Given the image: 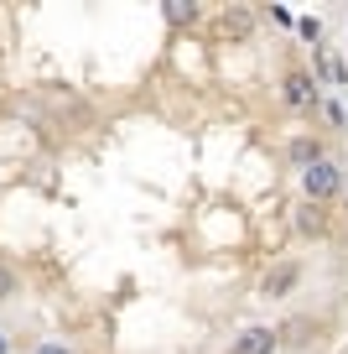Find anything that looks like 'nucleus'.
I'll return each instance as SVG.
<instances>
[{
	"label": "nucleus",
	"instance_id": "nucleus-1",
	"mask_svg": "<svg viewBox=\"0 0 348 354\" xmlns=\"http://www.w3.org/2000/svg\"><path fill=\"white\" fill-rule=\"evenodd\" d=\"M322 100H327V94H322V84H317L312 68L291 63V68L281 73V104H286L291 115H317V110H322Z\"/></svg>",
	"mask_w": 348,
	"mask_h": 354
},
{
	"label": "nucleus",
	"instance_id": "nucleus-2",
	"mask_svg": "<svg viewBox=\"0 0 348 354\" xmlns=\"http://www.w3.org/2000/svg\"><path fill=\"white\" fill-rule=\"evenodd\" d=\"M296 183H302V198H307V203H322V209H327V203L348 188V172H343V162H338V156H322V162L307 167Z\"/></svg>",
	"mask_w": 348,
	"mask_h": 354
},
{
	"label": "nucleus",
	"instance_id": "nucleus-3",
	"mask_svg": "<svg viewBox=\"0 0 348 354\" xmlns=\"http://www.w3.org/2000/svg\"><path fill=\"white\" fill-rule=\"evenodd\" d=\"M312 73H317V84H322V88L348 94V57H343V47L317 42V47H312Z\"/></svg>",
	"mask_w": 348,
	"mask_h": 354
},
{
	"label": "nucleus",
	"instance_id": "nucleus-4",
	"mask_svg": "<svg viewBox=\"0 0 348 354\" xmlns=\"http://www.w3.org/2000/svg\"><path fill=\"white\" fill-rule=\"evenodd\" d=\"M296 287H302V261H276L271 271H265V281H260V297L265 302H286Z\"/></svg>",
	"mask_w": 348,
	"mask_h": 354
},
{
	"label": "nucleus",
	"instance_id": "nucleus-5",
	"mask_svg": "<svg viewBox=\"0 0 348 354\" xmlns=\"http://www.w3.org/2000/svg\"><path fill=\"white\" fill-rule=\"evenodd\" d=\"M276 349H281V333H276L271 323H250V328H240L229 339L224 354H276Z\"/></svg>",
	"mask_w": 348,
	"mask_h": 354
},
{
	"label": "nucleus",
	"instance_id": "nucleus-6",
	"mask_svg": "<svg viewBox=\"0 0 348 354\" xmlns=\"http://www.w3.org/2000/svg\"><path fill=\"white\" fill-rule=\"evenodd\" d=\"M327 156V146H322V136H312V131H296L291 141H286V162H291V172L302 177L307 167H317Z\"/></svg>",
	"mask_w": 348,
	"mask_h": 354
},
{
	"label": "nucleus",
	"instance_id": "nucleus-7",
	"mask_svg": "<svg viewBox=\"0 0 348 354\" xmlns=\"http://www.w3.org/2000/svg\"><path fill=\"white\" fill-rule=\"evenodd\" d=\"M296 234H312V240H317V234H327V209H322V203H296Z\"/></svg>",
	"mask_w": 348,
	"mask_h": 354
},
{
	"label": "nucleus",
	"instance_id": "nucleus-8",
	"mask_svg": "<svg viewBox=\"0 0 348 354\" xmlns=\"http://www.w3.org/2000/svg\"><path fill=\"white\" fill-rule=\"evenodd\" d=\"M322 115H327V125H333V131H348V110L338 100H322Z\"/></svg>",
	"mask_w": 348,
	"mask_h": 354
},
{
	"label": "nucleus",
	"instance_id": "nucleus-9",
	"mask_svg": "<svg viewBox=\"0 0 348 354\" xmlns=\"http://www.w3.org/2000/svg\"><path fill=\"white\" fill-rule=\"evenodd\" d=\"M296 32H302V37H307L312 47L322 42V21H317V16H302V21H296Z\"/></svg>",
	"mask_w": 348,
	"mask_h": 354
},
{
	"label": "nucleus",
	"instance_id": "nucleus-10",
	"mask_svg": "<svg viewBox=\"0 0 348 354\" xmlns=\"http://www.w3.org/2000/svg\"><path fill=\"white\" fill-rule=\"evenodd\" d=\"M6 297H16V271L0 261V302H6Z\"/></svg>",
	"mask_w": 348,
	"mask_h": 354
},
{
	"label": "nucleus",
	"instance_id": "nucleus-11",
	"mask_svg": "<svg viewBox=\"0 0 348 354\" xmlns=\"http://www.w3.org/2000/svg\"><path fill=\"white\" fill-rule=\"evenodd\" d=\"M193 6H182V0H166V21H193Z\"/></svg>",
	"mask_w": 348,
	"mask_h": 354
},
{
	"label": "nucleus",
	"instance_id": "nucleus-12",
	"mask_svg": "<svg viewBox=\"0 0 348 354\" xmlns=\"http://www.w3.org/2000/svg\"><path fill=\"white\" fill-rule=\"evenodd\" d=\"M32 354H73V344H68V339H42Z\"/></svg>",
	"mask_w": 348,
	"mask_h": 354
},
{
	"label": "nucleus",
	"instance_id": "nucleus-13",
	"mask_svg": "<svg viewBox=\"0 0 348 354\" xmlns=\"http://www.w3.org/2000/svg\"><path fill=\"white\" fill-rule=\"evenodd\" d=\"M0 354H11V344H6V333H0Z\"/></svg>",
	"mask_w": 348,
	"mask_h": 354
},
{
	"label": "nucleus",
	"instance_id": "nucleus-14",
	"mask_svg": "<svg viewBox=\"0 0 348 354\" xmlns=\"http://www.w3.org/2000/svg\"><path fill=\"white\" fill-rule=\"evenodd\" d=\"M343 32H348V11H343Z\"/></svg>",
	"mask_w": 348,
	"mask_h": 354
}]
</instances>
